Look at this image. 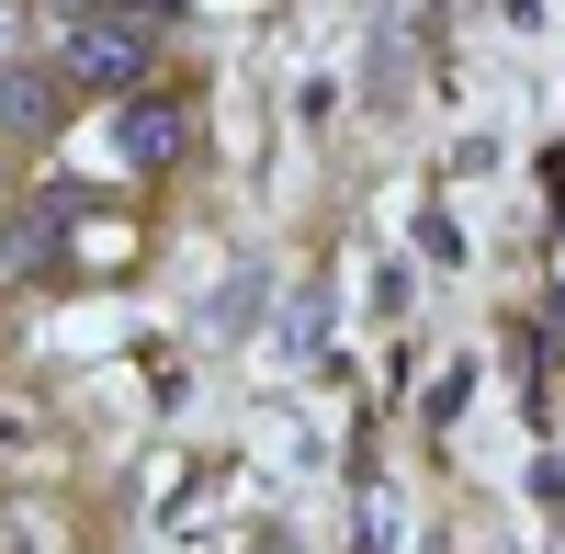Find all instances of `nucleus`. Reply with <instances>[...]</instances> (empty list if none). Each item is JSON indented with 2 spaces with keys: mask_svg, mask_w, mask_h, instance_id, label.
Instances as JSON below:
<instances>
[{
  "mask_svg": "<svg viewBox=\"0 0 565 554\" xmlns=\"http://www.w3.org/2000/svg\"><path fill=\"white\" fill-rule=\"evenodd\" d=\"M114 148L136 170H170L181 148H193V103H181V90H136V103L114 114Z\"/></svg>",
  "mask_w": 565,
  "mask_h": 554,
  "instance_id": "nucleus-1",
  "label": "nucleus"
},
{
  "mask_svg": "<svg viewBox=\"0 0 565 554\" xmlns=\"http://www.w3.org/2000/svg\"><path fill=\"white\" fill-rule=\"evenodd\" d=\"M57 249H68V193H23L12 215H0V271H12V284L57 271Z\"/></svg>",
  "mask_w": 565,
  "mask_h": 554,
  "instance_id": "nucleus-2",
  "label": "nucleus"
},
{
  "mask_svg": "<svg viewBox=\"0 0 565 554\" xmlns=\"http://www.w3.org/2000/svg\"><path fill=\"white\" fill-rule=\"evenodd\" d=\"M136 68H148V34H125L114 12H79V23H68V79H90V90H125Z\"/></svg>",
  "mask_w": 565,
  "mask_h": 554,
  "instance_id": "nucleus-3",
  "label": "nucleus"
},
{
  "mask_svg": "<svg viewBox=\"0 0 565 554\" xmlns=\"http://www.w3.org/2000/svg\"><path fill=\"white\" fill-rule=\"evenodd\" d=\"M0 125L45 136V125H57V79H45V68H0Z\"/></svg>",
  "mask_w": 565,
  "mask_h": 554,
  "instance_id": "nucleus-4",
  "label": "nucleus"
},
{
  "mask_svg": "<svg viewBox=\"0 0 565 554\" xmlns=\"http://www.w3.org/2000/svg\"><path fill=\"white\" fill-rule=\"evenodd\" d=\"M103 12H114V23H125V34H148V45H159V34H170V23H181V0H103Z\"/></svg>",
  "mask_w": 565,
  "mask_h": 554,
  "instance_id": "nucleus-5",
  "label": "nucleus"
},
{
  "mask_svg": "<svg viewBox=\"0 0 565 554\" xmlns=\"http://www.w3.org/2000/svg\"><path fill=\"white\" fill-rule=\"evenodd\" d=\"M0 441H12V407H0Z\"/></svg>",
  "mask_w": 565,
  "mask_h": 554,
  "instance_id": "nucleus-6",
  "label": "nucleus"
}]
</instances>
